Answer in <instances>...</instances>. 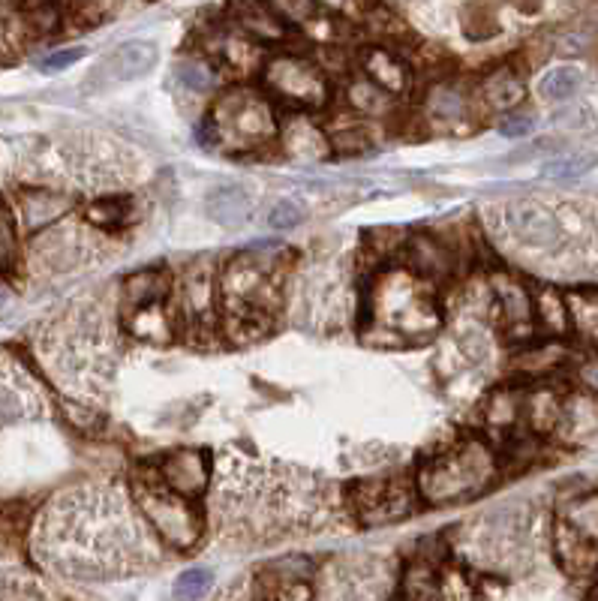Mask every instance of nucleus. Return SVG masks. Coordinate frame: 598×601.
I'll return each mask as SVG.
<instances>
[{
    "instance_id": "obj_1",
    "label": "nucleus",
    "mask_w": 598,
    "mask_h": 601,
    "mask_svg": "<svg viewBox=\"0 0 598 601\" xmlns=\"http://www.w3.org/2000/svg\"><path fill=\"white\" fill-rule=\"evenodd\" d=\"M43 562L70 577H112L151 550L145 526L133 517L127 496L109 487H73L55 496L37 529Z\"/></svg>"
},
{
    "instance_id": "obj_20",
    "label": "nucleus",
    "mask_w": 598,
    "mask_h": 601,
    "mask_svg": "<svg viewBox=\"0 0 598 601\" xmlns=\"http://www.w3.org/2000/svg\"><path fill=\"white\" fill-rule=\"evenodd\" d=\"M73 208V196L52 187H28L19 193V226L28 235H40Z\"/></svg>"
},
{
    "instance_id": "obj_28",
    "label": "nucleus",
    "mask_w": 598,
    "mask_h": 601,
    "mask_svg": "<svg viewBox=\"0 0 598 601\" xmlns=\"http://www.w3.org/2000/svg\"><path fill=\"white\" fill-rule=\"evenodd\" d=\"M166 307L169 304L160 301V304H148V307H139V310H127L121 316H124L127 331H133L136 337H142L148 343H169L175 322H172V313Z\"/></svg>"
},
{
    "instance_id": "obj_11",
    "label": "nucleus",
    "mask_w": 598,
    "mask_h": 601,
    "mask_svg": "<svg viewBox=\"0 0 598 601\" xmlns=\"http://www.w3.org/2000/svg\"><path fill=\"white\" fill-rule=\"evenodd\" d=\"M499 229L502 235L532 253H559L565 244V226L556 217V211H550L544 202L538 199H514L508 205L499 208Z\"/></svg>"
},
{
    "instance_id": "obj_26",
    "label": "nucleus",
    "mask_w": 598,
    "mask_h": 601,
    "mask_svg": "<svg viewBox=\"0 0 598 601\" xmlns=\"http://www.w3.org/2000/svg\"><path fill=\"white\" fill-rule=\"evenodd\" d=\"M214 46H211V55L223 64V67H229L232 73H247V70H253V67H259V58H262V52H259V46L262 43H256L253 37H247L244 31H220V34H214V40H211Z\"/></svg>"
},
{
    "instance_id": "obj_6",
    "label": "nucleus",
    "mask_w": 598,
    "mask_h": 601,
    "mask_svg": "<svg viewBox=\"0 0 598 601\" xmlns=\"http://www.w3.org/2000/svg\"><path fill=\"white\" fill-rule=\"evenodd\" d=\"M280 130L283 127L277 121L271 100L250 88L223 91L208 115V133L214 145L232 154H250L268 148L274 139H280Z\"/></svg>"
},
{
    "instance_id": "obj_23",
    "label": "nucleus",
    "mask_w": 598,
    "mask_h": 601,
    "mask_svg": "<svg viewBox=\"0 0 598 601\" xmlns=\"http://www.w3.org/2000/svg\"><path fill=\"white\" fill-rule=\"evenodd\" d=\"M403 265L412 268L415 274L427 277L430 283H436L445 274H451L454 256H451V250L439 238H433V235H412V238H406V247H403Z\"/></svg>"
},
{
    "instance_id": "obj_4",
    "label": "nucleus",
    "mask_w": 598,
    "mask_h": 601,
    "mask_svg": "<svg viewBox=\"0 0 598 601\" xmlns=\"http://www.w3.org/2000/svg\"><path fill=\"white\" fill-rule=\"evenodd\" d=\"M43 364L79 397H94L97 385L109 379L106 325L94 310L64 316L43 343Z\"/></svg>"
},
{
    "instance_id": "obj_47",
    "label": "nucleus",
    "mask_w": 598,
    "mask_h": 601,
    "mask_svg": "<svg viewBox=\"0 0 598 601\" xmlns=\"http://www.w3.org/2000/svg\"><path fill=\"white\" fill-rule=\"evenodd\" d=\"M589 601H598V586L592 589V595H589Z\"/></svg>"
},
{
    "instance_id": "obj_8",
    "label": "nucleus",
    "mask_w": 598,
    "mask_h": 601,
    "mask_svg": "<svg viewBox=\"0 0 598 601\" xmlns=\"http://www.w3.org/2000/svg\"><path fill=\"white\" fill-rule=\"evenodd\" d=\"M553 547L568 574H589L598 565V490L571 496L559 505Z\"/></svg>"
},
{
    "instance_id": "obj_38",
    "label": "nucleus",
    "mask_w": 598,
    "mask_h": 601,
    "mask_svg": "<svg viewBox=\"0 0 598 601\" xmlns=\"http://www.w3.org/2000/svg\"><path fill=\"white\" fill-rule=\"evenodd\" d=\"M19 238H22V226L16 223L13 208L7 205L4 214H0V265H4V274H10L13 265H16V259L22 256Z\"/></svg>"
},
{
    "instance_id": "obj_21",
    "label": "nucleus",
    "mask_w": 598,
    "mask_h": 601,
    "mask_svg": "<svg viewBox=\"0 0 598 601\" xmlns=\"http://www.w3.org/2000/svg\"><path fill=\"white\" fill-rule=\"evenodd\" d=\"M280 142H283V154L295 163H319L325 157H331V139L310 121L304 118V112L292 115L283 130H280Z\"/></svg>"
},
{
    "instance_id": "obj_30",
    "label": "nucleus",
    "mask_w": 598,
    "mask_h": 601,
    "mask_svg": "<svg viewBox=\"0 0 598 601\" xmlns=\"http://www.w3.org/2000/svg\"><path fill=\"white\" fill-rule=\"evenodd\" d=\"M565 406L559 400V394L553 388H535L526 394L523 403V421L532 433H550L562 424Z\"/></svg>"
},
{
    "instance_id": "obj_15",
    "label": "nucleus",
    "mask_w": 598,
    "mask_h": 601,
    "mask_svg": "<svg viewBox=\"0 0 598 601\" xmlns=\"http://www.w3.org/2000/svg\"><path fill=\"white\" fill-rule=\"evenodd\" d=\"M157 64V46L148 43V40H133V43H124L118 46L115 52H109L97 70L91 73V85L106 91V88H115V85H124V82H136L142 76H148Z\"/></svg>"
},
{
    "instance_id": "obj_44",
    "label": "nucleus",
    "mask_w": 598,
    "mask_h": 601,
    "mask_svg": "<svg viewBox=\"0 0 598 601\" xmlns=\"http://www.w3.org/2000/svg\"><path fill=\"white\" fill-rule=\"evenodd\" d=\"M532 127H535L532 118H526V115H511V118H505V121L499 124V133H502L505 139H526V136L532 133Z\"/></svg>"
},
{
    "instance_id": "obj_5",
    "label": "nucleus",
    "mask_w": 598,
    "mask_h": 601,
    "mask_svg": "<svg viewBox=\"0 0 598 601\" xmlns=\"http://www.w3.org/2000/svg\"><path fill=\"white\" fill-rule=\"evenodd\" d=\"M496 454L484 439L475 436H463L457 442H451L442 451H433L415 481H418V493L430 502V505H451V502H466L478 493H484L493 478H496Z\"/></svg>"
},
{
    "instance_id": "obj_2",
    "label": "nucleus",
    "mask_w": 598,
    "mask_h": 601,
    "mask_svg": "<svg viewBox=\"0 0 598 601\" xmlns=\"http://www.w3.org/2000/svg\"><path fill=\"white\" fill-rule=\"evenodd\" d=\"M361 307L364 337L385 346L424 343L442 325L433 283L406 265L379 271L367 286Z\"/></svg>"
},
{
    "instance_id": "obj_13",
    "label": "nucleus",
    "mask_w": 598,
    "mask_h": 601,
    "mask_svg": "<svg viewBox=\"0 0 598 601\" xmlns=\"http://www.w3.org/2000/svg\"><path fill=\"white\" fill-rule=\"evenodd\" d=\"M313 565L304 556H286L259 568L256 601H310Z\"/></svg>"
},
{
    "instance_id": "obj_14",
    "label": "nucleus",
    "mask_w": 598,
    "mask_h": 601,
    "mask_svg": "<svg viewBox=\"0 0 598 601\" xmlns=\"http://www.w3.org/2000/svg\"><path fill=\"white\" fill-rule=\"evenodd\" d=\"M493 292V307H496V322L499 331L508 340H523L535 328V301L529 289L514 280V277H493L490 283Z\"/></svg>"
},
{
    "instance_id": "obj_3",
    "label": "nucleus",
    "mask_w": 598,
    "mask_h": 601,
    "mask_svg": "<svg viewBox=\"0 0 598 601\" xmlns=\"http://www.w3.org/2000/svg\"><path fill=\"white\" fill-rule=\"evenodd\" d=\"M286 259L283 250H247L232 256L220 271L223 331L235 343H253L271 331L283 301Z\"/></svg>"
},
{
    "instance_id": "obj_16",
    "label": "nucleus",
    "mask_w": 598,
    "mask_h": 601,
    "mask_svg": "<svg viewBox=\"0 0 598 601\" xmlns=\"http://www.w3.org/2000/svg\"><path fill=\"white\" fill-rule=\"evenodd\" d=\"M0 403H4V424L37 418L46 409L43 388L22 364H16L10 352L4 358V391H0Z\"/></svg>"
},
{
    "instance_id": "obj_27",
    "label": "nucleus",
    "mask_w": 598,
    "mask_h": 601,
    "mask_svg": "<svg viewBox=\"0 0 598 601\" xmlns=\"http://www.w3.org/2000/svg\"><path fill=\"white\" fill-rule=\"evenodd\" d=\"M346 103H349V112L358 115V118H388L397 106V97L388 94L385 88H379L373 79H367L364 73L349 79L346 85Z\"/></svg>"
},
{
    "instance_id": "obj_39",
    "label": "nucleus",
    "mask_w": 598,
    "mask_h": 601,
    "mask_svg": "<svg viewBox=\"0 0 598 601\" xmlns=\"http://www.w3.org/2000/svg\"><path fill=\"white\" fill-rule=\"evenodd\" d=\"M598 166V154H577V157H562V160H550L541 175L544 178H556V181H571L586 175L589 169Z\"/></svg>"
},
{
    "instance_id": "obj_43",
    "label": "nucleus",
    "mask_w": 598,
    "mask_h": 601,
    "mask_svg": "<svg viewBox=\"0 0 598 601\" xmlns=\"http://www.w3.org/2000/svg\"><path fill=\"white\" fill-rule=\"evenodd\" d=\"M82 58H85V49H61V52H55V55H46L40 67L49 70V73H58V70L73 67V64L82 61Z\"/></svg>"
},
{
    "instance_id": "obj_32",
    "label": "nucleus",
    "mask_w": 598,
    "mask_h": 601,
    "mask_svg": "<svg viewBox=\"0 0 598 601\" xmlns=\"http://www.w3.org/2000/svg\"><path fill=\"white\" fill-rule=\"evenodd\" d=\"M133 220V202L130 196H103L85 208V223L94 226L97 232L115 235Z\"/></svg>"
},
{
    "instance_id": "obj_10",
    "label": "nucleus",
    "mask_w": 598,
    "mask_h": 601,
    "mask_svg": "<svg viewBox=\"0 0 598 601\" xmlns=\"http://www.w3.org/2000/svg\"><path fill=\"white\" fill-rule=\"evenodd\" d=\"M346 502L361 526H388L415 511L418 481H409L406 475L361 478L346 487Z\"/></svg>"
},
{
    "instance_id": "obj_35",
    "label": "nucleus",
    "mask_w": 598,
    "mask_h": 601,
    "mask_svg": "<svg viewBox=\"0 0 598 601\" xmlns=\"http://www.w3.org/2000/svg\"><path fill=\"white\" fill-rule=\"evenodd\" d=\"M580 85H583V73L577 67H553L541 76L538 94L547 103H562V100H571L580 91Z\"/></svg>"
},
{
    "instance_id": "obj_18",
    "label": "nucleus",
    "mask_w": 598,
    "mask_h": 601,
    "mask_svg": "<svg viewBox=\"0 0 598 601\" xmlns=\"http://www.w3.org/2000/svg\"><path fill=\"white\" fill-rule=\"evenodd\" d=\"M475 100H478V94L472 97V91H466V85H460V82H442V85H436L427 94L424 115H427V121L436 130H457V127H463V124L472 121Z\"/></svg>"
},
{
    "instance_id": "obj_12",
    "label": "nucleus",
    "mask_w": 598,
    "mask_h": 601,
    "mask_svg": "<svg viewBox=\"0 0 598 601\" xmlns=\"http://www.w3.org/2000/svg\"><path fill=\"white\" fill-rule=\"evenodd\" d=\"M178 301L190 331H208L214 325L220 307V274L211 259H196L184 268L178 280Z\"/></svg>"
},
{
    "instance_id": "obj_48",
    "label": "nucleus",
    "mask_w": 598,
    "mask_h": 601,
    "mask_svg": "<svg viewBox=\"0 0 598 601\" xmlns=\"http://www.w3.org/2000/svg\"><path fill=\"white\" fill-rule=\"evenodd\" d=\"M406 601H421V598H412V595H406Z\"/></svg>"
},
{
    "instance_id": "obj_41",
    "label": "nucleus",
    "mask_w": 598,
    "mask_h": 601,
    "mask_svg": "<svg viewBox=\"0 0 598 601\" xmlns=\"http://www.w3.org/2000/svg\"><path fill=\"white\" fill-rule=\"evenodd\" d=\"M304 223V208L292 199H280L271 211H268V226L277 232H289L295 226Z\"/></svg>"
},
{
    "instance_id": "obj_22",
    "label": "nucleus",
    "mask_w": 598,
    "mask_h": 601,
    "mask_svg": "<svg viewBox=\"0 0 598 601\" xmlns=\"http://www.w3.org/2000/svg\"><path fill=\"white\" fill-rule=\"evenodd\" d=\"M358 61H361V73L367 79H373L379 88H385L388 94H394V97L409 94V88H412L409 64L403 58H397L394 52H388L382 46H367V49H361Z\"/></svg>"
},
{
    "instance_id": "obj_40",
    "label": "nucleus",
    "mask_w": 598,
    "mask_h": 601,
    "mask_svg": "<svg viewBox=\"0 0 598 601\" xmlns=\"http://www.w3.org/2000/svg\"><path fill=\"white\" fill-rule=\"evenodd\" d=\"M214 586V574L208 568H190L175 580V601H199Z\"/></svg>"
},
{
    "instance_id": "obj_46",
    "label": "nucleus",
    "mask_w": 598,
    "mask_h": 601,
    "mask_svg": "<svg viewBox=\"0 0 598 601\" xmlns=\"http://www.w3.org/2000/svg\"><path fill=\"white\" fill-rule=\"evenodd\" d=\"M331 13H355V0H316Z\"/></svg>"
},
{
    "instance_id": "obj_31",
    "label": "nucleus",
    "mask_w": 598,
    "mask_h": 601,
    "mask_svg": "<svg viewBox=\"0 0 598 601\" xmlns=\"http://www.w3.org/2000/svg\"><path fill=\"white\" fill-rule=\"evenodd\" d=\"M568 316L571 328L592 346H598V289L595 286H574L568 295Z\"/></svg>"
},
{
    "instance_id": "obj_37",
    "label": "nucleus",
    "mask_w": 598,
    "mask_h": 601,
    "mask_svg": "<svg viewBox=\"0 0 598 601\" xmlns=\"http://www.w3.org/2000/svg\"><path fill=\"white\" fill-rule=\"evenodd\" d=\"M364 121H367V118H358V115H355L352 124H340V127L328 136V139H331V151H334V154H361V151H367L373 139H370Z\"/></svg>"
},
{
    "instance_id": "obj_25",
    "label": "nucleus",
    "mask_w": 598,
    "mask_h": 601,
    "mask_svg": "<svg viewBox=\"0 0 598 601\" xmlns=\"http://www.w3.org/2000/svg\"><path fill=\"white\" fill-rule=\"evenodd\" d=\"M169 274L163 268H145V271H136L124 280V289H121V313L127 310H139V307H148V304H160V301H169Z\"/></svg>"
},
{
    "instance_id": "obj_9",
    "label": "nucleus",
    "mask_w": 598,
    "mask_h": 601,
    "mask_svg": "<svg viewBox=\"0 0 598 601\" xmlns=\"http://www.w3.org/2000/svg\"><path fill=\"white\" fill-rule=\"evenodd\" d=\"M262 85L268 94H274L280 103H286L295 112H319L331 100V85L325 70L301 55H280L271 58L262 67Z\"/></svg>"
},
{
    "instance_id": "obj_19",
    "label": "nucleus",
    "mask_w": 598,
    "mask_h": 601,
    "mask_svg": "<svg viewBox=\"0 0 598 601\" xmlns=\"http://www.w3.org/2000/svg\"><path fill=\"white\" fill-rule=\"evenodd\" d=\"M229 19L238 31L253 37L256 43H280L286 40V19L271 7V0H229Z\"/></svg>"
},
{
    "instance_id": "obj_29",
    "label": "nucleus",
    "mask_w": 598,
    "mask_h": 601,
    "mask_svg": "<svg viewBox=\"0 0 598 601\" xmlns=\"http://www.w3.org/2000/svg\"><path fill=\"white\" fill-rule=\"evenodd\" d=\"M205 208H208V217H211L214 223L235 229V226H244V223H247V217H250V211H253V202H250V196H247L241 187L229 184V187L211 190L208 199H205Z\"/></svg>"
},
{
    "instance_id": "obj_33",
    "label": "nucleus",
    "mask_w": 598,
    "mask_h": 601,
    "mask_svg": "<svg viewBox=\"0 0 598 601\" xmlns=\"http://www.w3.org/2000/svg\"><path fill=\"white\" fill-rule=\"evenodd\" d=\"M535 322L541 328H547L550 334H565L571 328V316H568V301L559 289L553 286H538L535 292Z\"/></svg>"
},
{
    "instance_id": "obj_24",
    "label": "nucleus",
    "mask_w": 598,
    "mask_h": 601,
    "mask_svg": "<svg viewBox=\"0 0 598 601\" xmlns=\"http://www.w3.org/2000/svg\"><path fill=\"white\" fill-rule=\"evenodd\" d=\"M478 97L490 112H511V109H517L523 103L526 82L514 67H499V70L484 76V82L478 88Z\"/></svg>"
},
{
    "instance_id": "obj_36",
    "label": "nucleus",
    "mask_w": 598,
    "mask_h": 601,
    "mask_svg": "<svg viewBox=\"0 0 598 601\" xmlns=\"http://www.w3.org/2000/svg\"><path fill=\"white\" fill-rule=\"evenodd\" d=\"M175 79L181 82L184 91H193V94H208L214 85H217V70H211L208 61H199V58H184L178 61L175 67Z\"/></svg>"
},
{
    "instance_id": "obj_45",
    "label": "nucleus",
    "mask_w": 598,
    "mask_h": 601,
    "mask_svg": "<svg viewBox=\"0 0 598 601\" xmlns=\"http://www.w3.org/2000/svg\"><path fill=\"white\" fill-rule=\"evenodd\" d=\"M10 7H16L19 13H31V10H43L52 7V0H7Z\"/></svg>"
},
{
    "instance_id": "obj_7",
    "label": "nucleus",
    "mask_w": 598,
    "mask_h": 601,
    "mask_svg": "<svg viewBox=\"0 0 598 601\" xmlns=\"http://www.w3.org/2000/svg\"><path fill=\"white\" fill-rule=\"evenodd\" d=\"M133 493H136V505L142 517L169 547L175 550L196 547V541L202 538V514L190 496L169 487L157 469L154 472L145 469L142 475H136Z\"/></svg>"
},
{
    "instance_id": "obj_17",
    "label": "nucleus",
    "mask_w": 598,
    "mask_h": 601,
    "mask_svg": "<svg viewBox=\"0 0 598 601\" xmlns=\"http://www.w3.org/2000/svg\"><path fill=\"white\" fill-rule=\"evenodd\" d=\"M157 472H160V478H163L169 487H175L178 493H184V496H190V499H199V496L208 490L211 478H214V475H211L208 457H205L202 451H196V448L169 451V454L160 460Z\"/></svg>"
},
{
    "instance_id": "obj_42",
    "label": "nucleus",
    "mask_w": 598,
    "mask_h": 601,
    "mask_svg": "<svg viewBox=\"0 0 598 601\" xmlns=\"http://www.w3.org/2000/svg\"><path fill=\"white\" fill-rule=\"evenodd\" d=\"M271 7L289 22V25H310L316 19V0H271Z\"/></svg>"
},
{
    "instance_id": "obj_34",
    "label": "nucleus",
    "mask_w": 598,
    "mask_h": 601,
    "mask_svg": "<svg viewBox=\"0 0 598 601\" xmlns=\"http://www.w3.org/2000/svg\"><path fill=\"white\" fill-rule=\"evenodd\" d=\"M523 403H526V391L502 388L487 403V421L508 433L517 427V421H523Z\"/></svg>"
}]
</instances>
